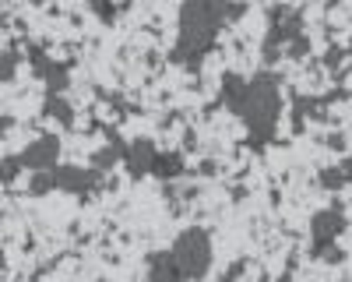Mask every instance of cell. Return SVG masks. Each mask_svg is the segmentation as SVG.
<instances>
[{
	"label": "cell",
	"mask_w": 352,
	"mask_h": 282,
	"mask_svg": "<svg viewBox=\"0 0 352 282\" xmlns=\"http://www.w3.org/2000/svg\"><path fill=\"white\" fill-rule=\"evenodd\" d=\"M282 78L275 71H257L254 78L226 74L222 78V102L247 124L250 145L264 149L275 138L278 117H282Z\"/></svg>",
	"instance_id": "6da1fadb"
},
{
	"label": "cell",
	"mask_w": 352,
	"mask_h": 282,
	"mask_svg": "<svg viewBox=\"0 0 352 282\" xmlns=\"http://www.w3.org/2000/svg\"><path fill=\"white\" fill-rule=\"evenodd\" d=\"M247 8L229 4V0H184L180 4V36L173 46V61L197 67L222 32L226 21H236Z\"/></svg>",
	"instance_id": "7a4b0ae2"
},
{
	"label": "cell",
	"mask_w": 352,
	"mask_h": 282,
	"mask_svg": "<svg viewBox=\"0 0 352 282\" xmlns=\"http://www.w3.org/2000/svg\"><path fill=\"white\" fill-rule=\"evenodd\" d=\"M289 50V56H300L310 50L307 36H303V18L296 8H289V4H278L272 8L268 14V36H264V61H275V53L278 50Z\"/></svg>",
	"instance_id": "3957f363"
},
{
	"label": "cell",
	"mask_w": 352,
	"mask_h": 282,
	"mask_svg": "<svg viewBox=\"0 0 352 282\" xmlns=\"http://www.w3.org/2000/svg\"><path fill=\"white\" fill-rule=\"evenodd\" d=\"M173 258L180 265V279H204L212 268V237L201 230V226H190L180 237L173 240Z\"/></svg>",
	"instance_id": "277c9868"
},
{
	"label": "cell",
	"mask_w": 352,
	"mask_h": 282,
	"mask_svg": "<svg viewBox=\"0 0 352 282\" xmlns=\"http://www.w3.org/2000/svg\"><path fill=\"white\" fill-rule=\"evenodd\" d=\"M345 233V215L338 208H324V212H317L310 219V250H314V258H324V261H338L342 258V250L335 247V240Z\"/></svg>",
	"instance_id": "5b68a950"
},
{
	"label": "cell",
	"mask_w": 352,
	"mask_h": 282,
	"mask_svg": "<svg viewBox=\"0 0 352 282\" xmlns=\"http://www.w3.org/2000/svg\"><path fill=\"white\" fill-rule=\"evenodd\" d=\"M102 173L92 166H56V191H67V194H92L99 187Z\"/></svg>",
	"instance_id": "8992f818"
},
{
	"label": "cell",
	"mask_w": 352,
	"mask_h": 282,
	"mask_svg": "<svg viewBox=\"0 0 352 282\" xmlns=\"http://www.w3.org/2000/svg\"><path fill=\"white\" fill-rule=\"evenodd\" d=\"M56 159H60V138H53V134L36 138L32 145L21 152V166L25 169H53Z\"/></svg>",
	"instance_id": "52a82bcc"
},
{
	"label": "cell",
	"mask_w": 352,
	"mask_h": 282,
	"mask_svg": "<svg viewBox=\"0 0 352 282\" xmlns=\"http://www.w3.org/2000/svg\"><path fill=\"white\" fill-rule=\"evenodd\" d=\"M155 145L148 138H134L131 145L124 149V166H127V173L131 177H144V173H152V162H155Z\"/></svg>",
	"instance_id": "ba28073f"
},
{
	"label": "cell",
	"mask_w": 352,
	"mask_h": 282,
	"mask_svg": "<svg viewBox=\"0 0 352 282\" xmlns=\"http://www.w3.org/2000/svg\"><path fill=\"white\" fill-rule=\"evenodd\" d=\"M148 279L155 282H169V279H180V265H176L173 250H155L148 258Z\"/></svg>",
	"instance_id": "9c48e42d"
},
{
	"label": "cell",
	"mask_w": 352,
	"mask_h": 282,
	"mask_svg": "<svg viewBox=\"0 0 352 282\" xmlns=\"http://www.w3.org/2000/svg\"><path fill=\"white\" fill-rule=\"evenodd\" d=\"M36 74L46 81V92H53V96H64L67 81H71V74H67V64H56V61H46V64H43Z\"/></svg>",
	"instance_id": "30bf717a"
},
{
	"label": "cell",
	"mask_w": 352,
	"mask_h": 282,
	"mask_svg": "<svg viewBox=\"0 0 352 282\" xmlns=\"http://www.w3.org/2000/svg\"><path fill=\"white\" fill-rule=\"evenodd\" d=\"M43 113H50V117H53V120H60L64 127H71V124H74V109H71V102H67L64 96H53V92H46Z\"/></svg>",
	"instance_id": "8fae6325"
},
{
	"label": "cell",
	"mask_w": 352,
	"mask_h": 282,
	"mask_svg": "<svg viewBox=\"0 0 352 282\" xmlns=\"http://www.w3.org/2000/svg\"><path fill=\"white\" fill-rule=\"evenodd\" d=\"M152 173H155L159 180H173V177H180V173H184V159H180V155H155Z\"/></svg>",
	"instance_id": "7c38bea8"
},
{
	"label": "cell",
	"mask_w": 352,
	"mask_h": 282,
	"mask_svg": "<svg viewBox=\"0 0 352 282\" xmlns=\"http://www.w3.org/2000/svg\"><path fill=\"white\" fill-rule=\"evenodd\" d=\"M124 149H127V145H124ZM124 149H120V145H113V141H109L106 149H99V152L92 155V169H99V173H109V169H113L116 162L124 159Z\"/></svg>",
	"instance_id": "4fadbf2b"
},
{
	"label": "cell",
	"mask_w": 352,
	"mask_h": 282,
	"mask_svg": "<svg viewBox=\"0 0 352 282\" xmlns=\"http://www.w3.org/2000/svg\"><path fill=\"white\" fill-rule=\"evenodd\" d=\"M28 191H32L36 197L56 191V166L53 169H32V180H28Z\"/></svg>",
	"instance_id": "5bb4252c"
},
{
	"label": "cell",
	"mask_w": 352,
	"mask_h": 282,
	"mask_svg": "<svg viewBox=\"0 0 352 282\" xmlns=\"http://www.w3.org/2000/svg\"><path fill=\"white\" fill-rule=\"evenodd\" d=\"M345 184H349V177H345V169H342V166L320 169V187H324V191H342Z\"/></svg>",
	"instance_id": "9a60e30c"
},
{
	"label": "cell",
	"mask_w": 352,
	"mask_h": 282,
	"mask_svg": "<svg viewBox=\"0 0 352 282\" xmlns=\"http://www.w3.org/2000/svg\"><path fill=\"white\" fill-rule=\"evenodd\" d=\"M18 61H21V56H18V50H14V46H8V50H4V64H0V78H4V81H11V78H14V67H18Z\"/></svg>",
	"instance_id": "2e32d148"
},
{
	"label": "cell",
	"mask_w": 352,
	"mask_h": 282,
	"mask_svg": "<svg viewBox=\"0 0 352 282\" xmlns=\"http://www.w3.org/2000/svg\"><path fill=\"white\" fill-rule=\"evenodd\" d=\"M92 4V11L102 18V21H113L116 18V8H113V0H88Z\"/></svg>",
	"instance_id": "e0dca14e"
},
{
	"label": "cell",
	"mask_w": 352,
	"mask_h": 282,
	"mask_svg": "<svg viewBox=\"0 0 352 282\" xmlns=\"http://www.w3.org/2000/svg\"><path fill=\"white\" fill-rule=\"evenodd\" d=\"M18 169H21V155H8L4 159V184H11L18 177Z\"/></svg>",
	"instance_id": "ac0fdd59"
},
{
	"label": "cell",
	"mask_w": 352,
	"mask_h": 282,
	"mask_svg": "<svg viewBox=\"0 0 352 282\" xmlns=\"http://www.w3.org/2000/svg\"><path fill=\"white\" fill-rule=\"evenodd\" d=\"M342 169H345V177H349V184H352V155H349V159L342 162Z\"/></svg>",
	"instance_id": "d6986e66"
}]
</instances>
